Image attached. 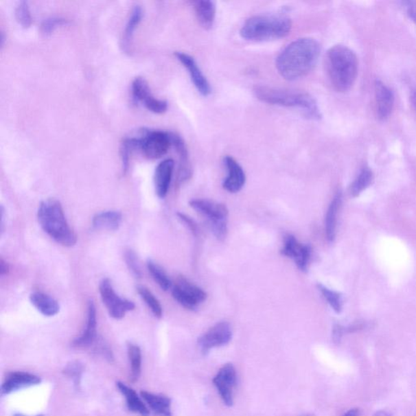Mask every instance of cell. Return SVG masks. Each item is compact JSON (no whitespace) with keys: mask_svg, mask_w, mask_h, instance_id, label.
Wrapping results in <instances>:
<instances>
[{"mask_svg":"<svg viewBox=\"0 0 416 416\" xmlns=\"http://www.w3.org/2000/svg\"><path fill=\"white\" fill-rule=\"evenodd\" d=\"M321 56L316 40L299 38L289 44L277 56L276 67L287 81H295L308 75L315 67Z\"/></svg>","mask_w":416,"mask_h":416,"instance_id":"obj_1","label":"cell"},{"mask_svg":"<svg viewBox=\"0 0 416 416\" xmlns=\"http://www.w3.org/2000/svg\"><path fill=\"white\" fill-rule=\"evenodd\" d=\"M325 68L334 89L346 92L351 89L357 78V56L346 46H334L326 53Z\"/></svg>","mask_w":416,"mask_h":416,"instance_id":"obj_2","label":"cell"},{"mask_svg":"<svg viewBox=\"0 0 416 416\" xmlns=\"http://www.w3.org/2000/svg\"><path fill=\"white\" fill-rule=\"evenodd\" d=\"M38 219L40 227L53 240L66 247L76 245L77 234L69 227L58 200L50 198L40 203Z\"/></svg>","mask_w":416,"mask_h":416,"instance_id":"obj_3","label":"cell"},{"mask_svg":"<svg viewBox=\"0 0 416 416\" xmlns=\"http://www.w3.org/2000/svg\"><path fill=\"white\" fill-rule=\"evenodd\" d=\"M254 93L263 103L281 106L286 108H297L309 119H320L321 113L315 99L307 93L277 89L265 86H256Z\"/></svg>","mask_w":416,"mask_h":416,"instance_id":"obj_4","label":"cell"},{"mask_svg":"<svg viewBox=\"0 0 416 416\" xmlns=\"http://www.w3.org/2000/svg\"><path fill=\"white\" fill-rule=\"evenodd\" d=\"M291 28V20L285 15H261L248 19L242 25L240 34L248 41H270L286 37Z\"/></svg>","mask_w":416,"mask_h":416,"instance_id":"obj_5","label":"cell"},{"mask_svg":"<svg viewBox=\"0 0 416 416\" xmlns=\"http://www.w3.org/2000/svg\"><path fill=\"white\" fill-rule=\"evenodd\" d=\"M138 141L139 149L150 159L165 156L172 146L171 132L162 130L143 129Z\"/></svg>","mask_w":416,"mask_h":416,"instance_id":"obj_6","label":"cell"},{"mask_svg":"<svg viewBox=\"0 0 416 416\" xmlns=\"http://www.w3.org/2000/svg\"><path fill=\"white\" fill-rule=\"evenodd\" d=\"M100 293L110 316L116 320H121L126 316V312L135 308V304L132 301L119 297L108 278L101 281Z\"/></svg>","mask_w":416,"mask_h":416,"instance_id":"obj_7","label":"cell"},{"mask_svg":"<svg viewBox=\"0 0 416 416\" xmlns=\"http://www.w3.org/2000/svg\"><path fill=\"white\" fill-rule=\"evenodd\" d=\"M172 294L176 302L189 310H196L207 299L205 291L183 277L176 280L175 286L172 287Z\"/></svg>","mask_w":416,"mask_h":416,"instance_id":"obj_8","label":"cell"},{"mask_svg":"<svg viewBox=\"0 0 416 416\" xmlns=\"http://www.w3.org/2000/svg\"><path fill=\"white\" fill-rule=\"evenodd\" d=\"M231 326L227 322H220L203 334L198 340L203 355L207 356L211 349L222 347L232 339Z\"/></svg>","mask_w":416,"mask_h":416,"instance_id":"obj_9","label":"cell"},{"mask_svg":"<svg viewBox=\"0 0 416 416\" xmlns=\"http://www.w3.org/2000/svg\"><path fill=\"white\" fill-rule=\"evenodd\" d=\"M132 95L136 103L143 104L150 112L162 114L167 109V102L154 98L143 78L138 77L132 81Z\"/></svg>","mask_w":416,"mask_h":416,"instance_id":"obj_10","label":"cell"},{"mask_svg":"<svg viewBox=\"0 0 416 416\" xmlns=\"http://www.w3.org/2000/svg\"><path fill=\"white\" fill-rule=\"evenodd\" d=\"M281 255L294 260V262L302 272H307L312 249L310 245L299 242L293 235H287L284 239V246L281 251Z\"/></svg>","mask_w":416,"mask_h":416,"instance_id":"obj_11","label":"cell"},{"mask_svg":"<svg viewBox=\"0 0 416 416\" xmlns=\"http://www.w3.org/2000/svg\"><path fill=\"white\" fill-rule=\"evenodd\" d=\"M213 384L222 398L224 404L228 406L233 404V389L237 384L235 367L231 364L224 365L213 379Z\"/></svg>","mask_w":416,"mask_h":416,"instance_id":"obj_12","label":"cell"},{"mask_svg":"<svg viewBox=\"0 0 416 416\" xmlns=\"http://www.w3.org/2000/svg\"><path fill=\"white\" fill-rule=\"evenodd\" d=\"M175 56L184 67L188 70L190 78L194 83V86L203 96H208L211 95V88L209 82L203 75L200 69H199L196 61L194 60L192 56L185 54L184 52L176 51Z\"/></svg>","mask_w":416,"mask_h":416,"instance_id":"obj_13","label":"cell"},{"mask_svg":"<svg viewBox=\"0 0 416 416\" xmlns=\"http://www.w3.org/2000/svg\"><path fill=\"white\" fill-rule=\"evenodd\" d=\"M189 206L201 214L206 219L207 223L228 219L229 210L223 203L206 200V199H194L189 202Z\"/></svg>","mask_w":416,"mask_h":416,"instance_id":"obj_14","label":"cell"},{"mask_svg":"<svg viewBox=\"0 0 416 416\" xmlns=\"http://www.w3.org/2000/svg\"><path fill=\"white\" fill-rule=\"evenodd\" d=\"M224 162L228 171V176L223 183L224 189L229 193L240 192L246 183L244 170L232 157H225Z\"/></svg>","mask_w":416,"mask_h":416,"instance_id":"obj_15","label":"cell"},{"mask_svg":"<svg viewBox=\"0 0 416 416\" xmlns=\"http://www.w3.org/2000/svg\"><path fill=\"white\" fill-rule=\"evenodd\" d=\"M41 382V378L38 375L24 371H15L8 375L4 380L1 387L2 395H10L21 389L37 386Z\"/></svg>","mask_w":416,"mask_h":416,"instance_id":"obj_16","label":"cell"},{"mask_svg":"<svg viewBox=\"0 0 416 416\" xmlns=\"http://www.w3.org/2000/svg\"><path fill=\"white\" fill-rule=\"evenodd\" d=\"M375 102H377L378 117L384 121L391 116L395 104V95L386 84L377 80L375 82Z\"/></svg>","mask_w":416,"mask_h":416,"instance_id":"obj_17","label":"cell"},{"mask_svg":"<svg viewBox=\"0 0 416 416\" xmlns=\"http://www.w3.org/2000/svg\"><path fill=\"white\" fill-rule=\"evenodd\" d=\"M174 165V159H166L157 167L154 172V188L159 198H165L169 192Z\"/></svg>","mask_w":416,"mask_h":416,"instance_id":"obj_18","label":"cell"},{"mask_svg":"<svg viewBox=\"0 0 416 416\" xmlns=\"http://www.w3.org/2000/svg\"><path fill=\"white\" fill-rule=\"evenodd\" d=\"M97 337V313L94 302L90 301L87 308V322L86 329L79 338L73 343L74 347L82 348L90 347L94 343Z\"/></svg>","mask_w":416,"mask_h":416,"instance_id":"obj_19","label":"cell"},{"mask_svg":"<svg viewBox=\"0 0 416 416\" xmlns=\"http://www.w3.org/2000/svg\"><path fill=\"white\" fill-rule=\"evenodd\" d=\"M30 299L31 303L43 316H54L60 312L59 303L51 296L42 292H34L30 294Z\"/></svg>","mask_w":416,"mask_h":416,"instance_id":"obj_20","label":"cell"},{"mask_svg":"<svg viewBox=\"0 0 416 416\" xmlns=\"http://www.w3.org/2000/svg\"><path fill=\"white\" fill-rule=\"evenodd\" d=\"M172 146L175 148L180 157V167L178 174V181L180 183L189 179L192 171H190L189 163V154L185 141L181 137L175 132H171Z\"/></svg>","mask_w":416,"mask_h":416,"instance_id":"obj_21","label":"cell"},{"mask_svg":"<svg viewBox=\"0 0 416 416\" xmlns=\"http://www.w3.org/2000/svg\"><path fill=\"white\" fill-rule=\"evenodd\" d=\"M193 5L199 24L203 29H211L216 19V3L209 0H200L193 2Z\"/></svg>","mask_w":416,"mask_h":416,"instance_id":"obj_22","label":"cell"},{"mask_svg":"<svg viewBox=\"0 0 416 416\" xmlns=\"http://www.w3.org/2000/svg\"><path fill=\"white\" fill-rule=\"evenodd\" d=\"M117 386L119 391L125 397L128 408H129L132 413L139 414L141 416H149L150 411L148 407L144 404V402L141 400L140 397L137 395V393L134 389L122 382H117Z\"/></svg>","mask_w":416,"mask_h":416,"instance_id":"obj_23","label":"cell"},{"mask_svg":"<svg viewBox=\"0 0 416 416\" xmlns=\"http://www.w3.org/2000/svg\"><path fill=\"white\" fill-rule=\"evenodd\" d=\"M122 215L117 211L100 212L93 218V227L97 229L116 231L121 227Z\"/></svg>","mask_w":416,"mask_h":416,"instance_id":"obj_24","label":"cell"},{"mask_svg":"<svg viewBox=\"0 0 416 416\" xmlns=\"http://www.w3.org/2000/svg\"><path fill=\"white\" fill-rule=\"evenodd\" d=\"M141 396L154 413L161 416H172L170 398L147 391L141 392Z\"/></svg>","mask_w":416,"mask_h":416,"instance_id":"obj_25","label":"cell"},{"mask_svg":"<svg viewBox=\"0 0 416 416\" xmlns=\"http://www.w3.org/2000/svg\"><path fill=\"white\" fill-rule=\"evenodd\" d=\"M143 8L139 4H137L132 8L131 15L128 20L125 32H124L122 38V48L123 51L129 53L131 47L132 37H134L135 31L139 25L141 19H143Z\"/></svg>","mask_w":416,"mask_h":416,"instance_id":"obj_26","label":"cell"},{"mask_svg":"<svg viewBox=\"0 0 416 416\" xmlns=\"http://www.w3.org/2000/svg\"><path fill=\"white\" fill-rule=\"evenodd\" d=\"M342 203V194H336L333 201L330 203L329 209L327 211L325 218V232L327 240L333 242L336 236V225H337V218Z\"/></svg>","mask_w":416,"mask_h":416,"instance_id":"obj_27","label":"cell"},{"mask_svg":"<svg viewBox=\"0 0 416 416\" xmlns=\"http://www.w3.org/2000/svg\"><path fill=\"white\" fill-rule=\"evenodd\" d=\"M373 174L369 167H364L357 176V178L354 181L351 185V194L354 197L360 196L369 185L373 183Z\"/></svg>","mask_w":416,"mask_h":416,"instance_id":"obj_28","label":"cell"},{"mask_svg":"<svg viewBox=\"0 0 416 416\" xmlns=\"http://www.w3.org/2000/svg\"><path fill=\"white\" fill-rule=\"evenodd\" d=\"M128 356H129L131 365V380L132 382L138 380L141 369V352L139 346L135 344L129 343L127 346Z\"/></svg>","mask_w":416,"mask_h":416,"instance_id":"obj_29","label":"cell"},{"mask_svg":"<svg viewBox=\"0 0 416 416\" xmlns=\"http://www.w3.org/2000/svg\"><path fill=\"white\" fill-rule=\"evenodd\" d=\"M147 266L150 276L163 290L167 291L171 289L172 283L161 267L152 260L148 261Z\"/></svg>","mask_w":416,"mask_h":416,"instance_id":"obj_30","label":"cell"},{"mask_svg":"<svg viewBox=\"0 0 416 416\" xmlns=\"http://www.w3.org/2000/svg\"><path fill=\"white\" fill-rule=\"evenodd\" d=\"M137 291L141 299H143L148 307L157 318H161L163 316V308L159 301L154 297V295L148 288L139 286L137 287Z\"/></svg>","mask_w":416,"mask_h":416,"instance_id":"obj_31","label":"cell"},{"mask_svg":"<svg viewBox=\"0 0 416 416\" xmlns=\"http://www.w3.org/2000/svg\"><path fill=\"white\" fill-rule=\"evenodd\" d=\"M138 139L126 138L123 141L121 147V156L124 174L129 170L130 156L135 150L139 149Z\"/></svg>","mask_w":416,"mask_h":416,"instance_id":"obj_32","label":"cell"},{"mask_svg":"<svg viewBox=\"0 0 416 416\" xmlns=\"http://www.w3.org/2000/svg\"><path fill=\"white\" fill-rule=\"evenodd\" d=\"M319 290L321 292L323 296L329 303L334 311L340 313L343 310L342 296L338 292L327 289V287L321 284L317 286Z\"/></svg>","mask_w":416,"mask_h":416,"instance_id":"obj_33","label":"cell"},{"mask_svg":"<svg viewBox=\"0 0 416 416\" xmlns=\"http://www.w3.org/2000/svg\"><path fill=\"white\" fill-rule=\"evenodd\" d=\"M16 20L23 28H29L32 25V16H31L29 3L21 1L15 10Z\"/></svg>","mask_w":416,"mask_h":416,"instance_id":"obj_34","label":"cell"},{"mask_svg":"<svg viewBox=\"0 0 416 416\" xmlns=\"http://www.w3.org/2000/svg\"><path fill=\"white\" fill-rule=\"evenodd\" d=\"M67 24V21L61 17H49L43 21L41 25V33L43 36H50L54 31L60 26Z\"/></svg>","mask_w":416,"mask_h":416,"instance_id":"obj_35","label":"cell"},{"mask_svg":"<svg viewBox=\"0 0 416 416\" xmlns=\"http://www.w3.org/2000/svg\"><path fill=\"white\" fill-rule=\"evenodd\" d=\"M125 259L128 268L132 273V275L135 277H141V271L139 264L138 256L136 255L135 252L132 250L127 251L125 254Z\"/></svg>","mask_w":416,"mask_h":416,"instance_id":"obj_36","label":"cell"},{"mask_svg":"<svg viewBox=\"0 0 416 416\" xmlns=\"http://www.w3.org/2000/svg\"><path fill=\"white\" fill-rule=\"evenodd\" d=\"M65 373L69 377L73 378L75 383L78 386L79 384V379L81 378L82 367L78 362H73V364L69 365L67 369H65Z\"/></svg>","mask_w":416,"mask_h":416,"instance_id":"obj_37","label":"cell"},{"mask_svg":"<svg viewBox=\"0 0 416 416\" xmlns=\"http://www.w3.org/2000/svg\"><path fill=\"white\" fill-rule=\"evenodd\" d=\"M404 6L406 14L416 25V1L404 2Z\"/></svg>","mask_w":416,"mask_h":416,"instance_id":"obj_38","label":"cell"},{"mask_svg":"<svg viewBox=\"0 0 416 416\" xmlns=\"http://www.w3.org/2000/svg\"><path fill=\"white\" fill-rule=\"evenodd\" d=\"M178 218L180 220H183V222L187 225V227L192 230L194 233H198V228L196 222L192 219L188 218L187 216H185L183 213H178Z\"/></svg>","mask_w":416,"mask_h":416,"instance_id":"obj_39","label":"cell"},{"mask_svg":"<svg viewBox=\"0 0 416 416\" xmlns=\"http://www.w3.org/2000/svg\"><path fill=\"white\" fill-rule=\"evenodd\" d=\"M344 327L336 325L333 330V340L335 343H339L344 335Z\"/></svg>","mask_w":416,"mask_h":416,"instance_id":"obj_40","label":"cell"},{"mask_svg":"<svg viewBox=\"0 0 416 416\" xmlns=\"http://www.w3.org/2000/svg\"><path fill=\"white\" fill-rule=\"evenodd\" d=\"M8 272H10V265L1 259V260H0V274L3 276L6 275Z\"/></svg>","mask_w":416,"mask_h":416,"instance_id":"obj_41","label":"cell"},{"mask_svg":"<svg viewBox=\"0 0 416 416\" xmlns=\"http://www.w3.org/2000/svg\"><path fill=\"white\" fill-rule=\"evenodd\" d=\"M360 415V410L357 408H354L349 410L346 414L343 416H358Z\"/></svg>","mask_w":416,"mask_h":416,"instance_id":"obj_42","label":"cell"},{"mask_svg":"<svg viewBox=\"0 0 416 416\" xmlns=\"http://www.w3.org/2000/svg\"><path fill=\"white\" fill-rule=\"evenodd\" d=\"M411 101L416 113V88L413 93H411Z\"/></svg>","mask_w":416,"mask_h":416,"instance_id":"obj_43","label":"cell"},{"mask_svg":"<svg viewBox=\"0 0 416 416\" xmlns=\"http://www.w3.org/2000/svg\"><path fill=\"white\" fill-rule=\"evenodd\" d=\"M373 416H393L391 413H389L386 411H378L374 414Z\"/></svg>","mask_w":416,"mask_h":416,"instance_id":"obj_44","label":"cell"},{"mask_svg":"<svg viewBox=\"0 0 416 416\" xmlns=\"http://www.w3.org/2000/svg\"><path fill=\"white\" fill-rule=\"evenodd\" d=\"M14 416H25V415H21V414H16ZM38 416H43V415H38Z\"/></svg>","mask_w":416,"mask_h":416,"instance_id":"obj_45","label":"cell"},{"mask_svg":"<svg viewBox=\"0 0 416 416\" xmlns=\"http://www.w3.org/2000/svg\"><path fill=\"white\" fill-rule=\"evenodd\" d=\"M303 416H315V415H312V414H306V415H304Z\"/></svg>","mask_w":416,"mask_h":416,"instance_id":"obj_46","label":"cell"}]
</instances>
